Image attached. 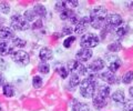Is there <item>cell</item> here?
Masks as SVG:
<instances>
[{
  "instance_id": "6da1fadb",
  "label": "cell",
  "mask_w": 133,
  "mask_h": 111,
  "mask_svg": "<svg viewBox=\"0 0 133 111\" xmlns=\"http://www.w3.org/2000/svg\"><path fill=\"white\" fill-rule=\"evenodd\" d=\"M107 9L105 7L103 6H98L92 9L91 11V15H90V23L91 26L95 29H101L105 26L104 24V20L107 17Z\"/></svg>"
},
{
  "instance_id": "7a4b0ae2",
  "label": "cell",
  "mask_w": 133,
  "mask_h": 111,
  "mask_svg": "<svg viewBox=\"0 0 133 111\" xmlns=\"http://www.w3.org/2000/svg\"><path fill=\"white\" fill-rule=\"evenodd\" d=\"M95 87L97 82L95 80H92L90 78H84L80 82V93L84 98H93L95 93Z\"/></svg>"
},
{
  "instance_id": "3957f363",
  "label": "cell",
  "mask_w": 133,
  "mask_h": 111,
  "mask_svg": "<svg viewBox=\"0 0 133 111\" xmlns=\"http://www.w3.org/2000/svg\"><path fill=\"white\" fill-rule=\"evenodd\" d=\"M10 27L12 30H17V31H24L28 30L30 28V24L23 19L22 16L20 15H14L11 17V21H10Z\"/></svg>"
},
{
  "instance_id": "277c9868",
  "label": "cell",
  "mask_w": 133,
  "mask_h": 111,
  "mask_svg": "<svg viewBox=\"0 0 133 111\" xmlns=\"http://www.w3.org/2000/svg\"><path fill=\"white\" fill-rule=\"evenodd\" d=\"M100 42V39L97 35L94 34H85L84 36H82V38L80 40V44L83 49H91L97 47Z\"/></svg>"
},
{
  "instance_id": "5b68a950",
  "label": "cell",
  "mask_w": 133,
  "mask_h": 111,
  "mask_svg": "<svg viewBox=\"0 0 133 111\" xmlns=\"http://www.w3.org/2000/svg\"><path fill=\"white\" fill-rule=\"evenodd\" d=\"M104 24L108 29H113V28H118L119 26L122 24V17L116 14H111L108 15L104 20Z\"/></svg>"
},
{
  "instance_id": "8992f818",
  "label": "cell",
  "mask_w": 133,
  "mask_h": 111,
  "mask_svg": "<svg viewBox=\"0 0 133 111\" xmlns=\"http://www.w3.org/2000/svg\"><path fill=\"white\" fill-rule=\"evenodd\" d=\"M11 58L20 66H27L29 63V61H30V59H29V55L23 50L14 51L12 55H11Z\"/></svg>"
},
{
  "instance_id": "52a82bcc",
  "label": "cell",
  "mask_w": 133,
  "mask_h": 111,
  "mask_svg": "<svg viewBox=\"0 0 133 111\" xmlns=\"http://www.w3.org/2000/svg\"><path fill=\"white\" fill-rule=\"evenodd\" d=\"M104 61H103L101 58H95L93 59V61L89 64L88 67V71L90 72H93V73H97L99 71H101L103 68H104Z\"/></svg>"
},
{
  "instance_id": "ba28073f",
  "label": "cell",
  "mask_w": 133,
  "mask_h": 111,
  "mask_svg": "<svg viewBox=\"0 0 133 111\" xmlns=\"http://www.w3.org/2000/svg\"><path fill=\"white\" fill-rule=\"evenodd\" d=\"M88 23H90V18L89 17H84V18H81L80 21L78 22V24H76V27H74V32H76L77 35H82L84 34V31L87 30V28H88Z\"/></svg>"
},
{
  "instance_id": "9c48e42d",
  "label": "cell",
  "mask_w": 133,
  "mask_h": 111,
  "mask_svg": "<svg viewBox=\"0 0 133 111\" xmlns=\"http://www.w3.org/2000/svg\"><path fill=\"white\" fill-rule=\"evenodd\" d=\"M92 58V52H91L90 49H83L81 48L80 50L77 52V59L79 62H87Z\"/></svg>"
},
{
  "instance_id": "30bf717a",
  "label": "cell",
  "mask_w": 133,
  "mask_h": 111,
  "mask_svg": "<svg viewBox=\"0 0 133 111\" xmlns=\"http://www.w3.org/2000/svg\"><path fill=\"white\" fill-rule=\"evenodd\" d=\"M95 92H97V96L107 99L110 96V86L107 83H98L95 87Z\"/></svg>"
},
{
  "instance_id": "8fae6325",
  "label": "cell",
  "mask_w": 133,
  "mask_h": 111,
  "mask_svg": "<svg viewBox=\"0 0 133 111\" xmlns=\"http://www.w3.org/2000/svg\"><path fill=\"white\" fill-rule=\"evenodd\" d=\"M100 78H101L102 80H104L105 82H108V83H111V84H114V83H118L119 82V78L115 76V73L111 72V71H104L102 72V75L100 76Z\"/></svg>"
},
{
  "instance_id": "7c38bea8",
  "label": "cell",
  "mask_w": 133,
  "mask_h": 111,
  "mask_svg": "<svg viewBox=\"0 0 133 111\" xmlns=\"http://www.w3.org/2000/svg\"><path fill=\"white\" fill-rule=\"evenodd\" d=\"M15 38V34L14 30L9 27H1L0 28V39L1 40H9V39H14Z\"/></svg>"
},
{
  "instance_id": "4fadbf2b",
  "label": "cell",
  "mask_w": 133,
  "mask_h": 111,
  "mask_svg": "<svg viewBox=\"0 0 133 111\" xmlns=\"http://www.w3.org/2000/svg\"><path fill=\"white\" fill-rule=\"evenodd\" d=\"M14 52V46L5 40H0V55L7 56Z\"/></svg>"
},
{
  "instance_id": "5bb4252c",
  "label": "cell",
  "mask_w": 133,
  "mask_h": 111,
  "mask_svg": "<svg viewBox=\"0 0 133 111\" xmlns=\"http://www.w3.org/2000/svg\"><path fill=\"white\" fill-rule=\"evenodd\" d=\"M39 57H40V59L43 61H49V60H51L52 59V57H53V52L51 49H49V48H42V49H40V52H39Z\"/></svg>"
},
{
  "instance_id": "9a60e30c",
  "label": "cell",
  "mask_w": 133,
  "mask_h": 111,
  "mask_svg": "<svg viewBox=\"0 0 133 111\" xmlns=\"http://www.w3.org/2000/svg\"><path fill=\"white\" fill-rule=\"evenodd\" d=\"M93 107L95 109H103L104 107L107 106L108 101L105 98H102V97H99V96H93Z\"/></svg>"
},
{
  "instance_id": "2e32d148",
  "label": "cell",
  "mask_w": 133,
  "mask_h": 111,
  "mask_svg": "<svg viewBox=\"0 0 133 111\" xmlns=\"http://www.w3.org/2000/svg\"><path fill=\"white\" fill-rule=\"evenodd\" d=\"M32 10L36 14V16H38L40 18H43L47 16V9H45V7L43 5H41V3H37V5L33 7Z\"/></svg>"
},
{
  "instance_id": "e0dca14e",
  "label": "cell",
  "mask_w": 133,
  "mask_h": 111,
  "mask_svg": "<svg viewBox=\"0 0 133 111\" xmlns=\"http://www.w3.org/2000/svg\"><path fill=\"white\" fill-rule=\"evenodd\" d=\"M112 100L119 102V103H123V102H125V94H124L122 90H116L112 94Z\"/></svg>"
},
{
  "instance_id": "ac0fdd59",
  "label": "cell",
  "mask_w": 133,
  "mask_h": 111,
  "mask_svg": "<svg viewBox=\"0 0 133 111\" xmlns=\"http://www.w3.org/2000/svg\"><path fill=\"white\" fill-rule=\"evenodd\" d=\"M120 67H121V60L118 59V58H115L114 60L110 61L109 67H108V71H111V72L115 73V71H118Z\"/></svg>"
},
{
  "instance_id": "d6986e66",
  "label": "cell",
  "mask_w": 133,
  "mask_h": 111,
  "mask_svg": "<svg viewBox=\"0 0 133 111\" xmlns=\"http://www.w3.org/2000/svg\"><path fill=\"white\" fill-rule=\"evenodd\" d=\"M80 76H78L77 73L72 72L70 76V80H69V87L70 88H76L77 86L80 84Z\"/></svg>"
},
{
  "instance_id": "ffe728a7",
  "label": "cell",
  "mask_w": 133,
  "mask_h": 111,
  "mask_svg": "<svg viewBox=\"0 0 133 111\" xmlns=\"http://www.w3.org/2000/svg\"><path fill=\"white\" fill-rule=\"evenodd\" d=\"M2 91H3V94H5L6 97H12L15 94L14 86H12L11 83H3Z\"/></svg>"
},
{
  "instance_id": "44dd1931",
  "label": "cell",
  "mask_w": 133,
  "mask_h": 111,
  "mask_svg": "<svg viewBox=\"0 0 133 111\" xmlns=\"http://www.w3.org/2000/svg\"><path fill=\"white\" fill-rule=\"evenodd\" d=\"M128 30H129V27L127 26V24L122 23L121 26H119L118 28H116L115 34H116V36H118L119 38H122L123 36H125V34L128 32Z\"/></svg>"
},
{
  "instance_id": "7402d4cb",
  "label": "cell",
  "mask_w": 133,
  "mask_h": 111,
  "mask_svg": "<svg viewBox=\"0 0 133 111\" xmlns=\"http://www.w3.org/2000/svg\"><path fill=\"white\" fill-rule=\"evenodd\" d=\"M35 18H36V14L33 12L32 9H28V10L24 11L23 19L26 20L27 22H29V21H35Z\"/></svg>"
},
{
  "instance_id": "603a6c76",
  "label": "cell",
  "mask_w": 133,
  "mask_h": 111,
  "mask_svg": "<svg viewBox=\"0 0 133 111\" xmlns=\"http://www.w3.org/2000/svg\"><path fill=\"white\" fill-rule=\"evenodd\" d=\"M12 46L18 47V48H23L27 46V41L22 38H14L12 39Z\"/></svg>"
},
{
  "instance_id": "cb8c5ba5",
  "label": "cell",
  "mask_w": 133,
  "mask_h": 111,
  "mask_svg": "<svg viewBox=\"0 0 133 111\" xmlns=\"http://www.w3.org/2000/svg\"><path fill=\"white\" fill-rule=\"evenodd\" d=\"M73 111H90V109L87 105L76 101V103L73 106Z\"/></svg>"
},
{
  "instance_id": "d4e9b609",
  "label": "cell",
  "mask_w": 133,
  "mask_h": 111,
  "mask_svg": "<svg viewBox=\"0 0 133 111\" xmlns=\"http://www.w3.org/2000/svg\"><path fill=\"white\" fill-rule=\"evenodd\" d=\"M74 15H76V14H74V11L69 8V9H66L65 11L61 12V14H60V18H61L62 20H66V19H70L71 17H73Z\"/></svg>"
},
{
  "instance_id": "484cf974",
  "label": "cell",
  "mask_w": 133,
  "mask_h": 111,
  "mask_svg": "<svg viewBox=\"0 0 133 111\" xmlns=\"http://www.w3.org/2000/svg\"><path fill=\"white\" fill-rule=\"evenodd\" d=\"M55 9L57 11H59L60 14H61V12L65 11L66 9H69V8H68V6H66V2L65 1H58L56 3V6H55Z\"/></svg>"
},
{
  "instance_id": "4316f807",
  "label": "cell",
  "mask_w": 133,
  "mask_h": 111,
  "mask_svg": "<svg viewBox=\"0 0 133 111\" xmlns=\"http://www.w3.org/2000/svg\"><path fill=\"white\" fill-rule=\"evenodd\" d=\"M132 80H133V71H127L122 77V81L125 84L131 83Z\"/></svg>"
},
{
  "instance_id": "83f0119b",
  "label": "cell",
  "mask_w": 133,
  "mask_h": 111,
  "mask_svg": "<svg viewBox=\"0 0 133 111\" xmlns=\"http://www.w3.org/2000/svg\"><path fill=\"white\" fill-rule=\"evenodd\" d=\"M121 43L120 42H113V43H110L108 46V50L111 51V52H118L121 50Z\"/></svg>"
},
{
  "instance_id": "f1b7e54d",
  "label": "cell",
  "mask_w": 133,
  "mask_h": 111,
  "mask_svg": "<svg viewBox=\"0 0 133 111\" xmlns=\"http://www.w3.org/2000/svg\"><path fill=\"white\" fill-rule=\"evenodd\" d=\"M57 72L59 73V76L62 78V79H65V78L69 76V70H68V68H66V67H64V66L60 67V68L57 70Z\"/></svg>"
},
{
  "instance_id": "f546056e",
  "label": "cell",
  "mask_w": 133,
  "mask_h": 111,
  "mask_svg": "<svg viewBox=\"0 0 133 111\" xmlns=\"http://www.w3.org/2000/svg\"><path fill=\"white\" fill-rule=\"evenodd\" d=\"M0 11H1L2 14H5V15L9 14V12H10V6H9V3L6 2V1L0 2Z\"/></svg>"
},
{
  "instance_id": "4dcf8cb0",
  "label": "cell",
  "mask_w": 133,
  "mask_h": 111,
  "mask_svg": "<svg viewBox=\"0 0 133 111\" xmlns=\"http://www.w3.org/2000/svg\"><path fill=\"white\" fill-rule=\"evenodd\" d=\"M32 86L35 87L36 89H39L42 87V79L39 77V76H36V77H33V79H32Z\"/></svg>"
},
{
  "instance_id": "1f68e13d",
  "label": "cell",
  "mask_w": 133,
  "mask_h": 111,
  "mask_svg": "<svg viewBox=\"0 0 133 111\" xmlns=\"http://www.w3.org/2000/svg\"><path fill=\"white\" fill-rule=\"evenodd\" d=\"M49 70H50V67H49V64H48L47 62H43V61H42V62L39 64V71H40L41 73L45 75V73L49 72Z\"/></svg>"
},
{
  "instance_id": "d6a6232c",
  "label": "cell",
  "mask_w": 133,
  "mask_h": 111,
  "mask_svg": "<svg viewBox=\"0 0 133 111\" xmlns=\"http://www.w3.org/2000/svg\"><path fill=\"white\" fill-rule=\"evenodd\" d=\"M76 41V36H70V37H68L65 40H64V42H63V46L65 47V48H70L71 47V44Z\"/></svg>"
},
{
  "instance_id": "836d02e7",
  "label": "cell",
  "mask_w": 133,
  "mask_h": 111,
  "mask_svg": "<svg viewBox=\"0 0 133 111\" xmlns=\"http://www.w3.org/2000/svg\"><path fill=\"white\" fill-rule=\"evenodd\" d=\"M123 111H133V100L125 101L123 106Z\"/></svg>"
},
{
  "instance_id": "e575fe53",
  "label": "cell",
  "mask_w": 133,
  "mask_h": 111,
  "mask_svg": "<svg viewBox=\"0 0 133 111\" xmlns=\"http://www.w3.org/2000/svg\"><path fill=\"white\" fill-rule=\"evenodd\" d=\"M71 32H72V29L70 27H63L61 35L62 36H70V35H71Z\"/></svg>"
},
{
  "instance_id": "d590c367",
  "label": "cell",
  "mask_w": 133,
  "mask_h": 111,
  "mask_svg": "<svg viewBox=\"0 0 133 111\" xmlns=\"http://www.w3.org/2000/svg\"><path fill=\"white\" fill-rule=\"evenodd\" d=\"M41 27H42V21H41L40 19H38L37 21H35L33 24L31 26L32 29H39V28H41Z\"/></svg>"
},
{
  "instance_id": "8d00e7d4",
  "label": "cell",
  "mask_w": 133,
  "mask_h": 111,
  "mask_svg": "<svg viewBox=\"0 0 133 111\" xmlns=\"http://www.w3.org/2000/svg\"><path fill=\"white\" fill-rule=\"evenodd\" d=\"M65 2H66V6L70 7V9H73V8H76L79 5L78 1H74V0L73 1H65Z\"/></svg>"
},
{
  "instance_id": "74e56055",
  "label": "cell",
  "mask_w": 133,
  "mask_h": 111,
  "mask_svg": "<svg viewBox=\"0 0 133 111\" xmlns=\"http://www.w3.org/2000/svg\"><path fill=\"white\" fill-rule=\"evenodd\" d=\"M69 20H70V22H71V23H73V24H78V22L80 21V18H79L77 15H74L73 17H71Z\"/></svg>"
},
{
  "instance_id": "f35d334b",
  "label": "cell",
  "mask_w": 133,
  "mask_h": 111,
  "mask_svg": "<svg viewBox=\"0 0 133 111\" xmlns=\"http://www.w3.org/2000/svg\"><path fill=\"white\" fill-rule=\"evenodd\" d=\"M3 82H5V78H3L2 73L0 72V87H1V86H3Z\"/></svg>"
},
{
  "instance_id": "ab89813d",
  "label": "cell",
  "mask_w": 133,
  "mask_h": 111,
  "mask_svg": "<svg viewBox=\"0 0 133 111\" xmlns=\"http://www.w3.org/2000/svg\"><path fill=\"white\" fill-rule=\"evenodd\" d=\"M129 94H130V97L133 99V87H131L130 89H129Z\"/></svg>"
},
{
  "instance_id": "60d3db41",
  "label": "cell",
  "mask_w": 133,
  "mask_h": 111,
  "mask_svg": "<svg viewBox=\"0 0 133 111\" xmlns=\"http://www.w3.org/2000/svg\"><path fill=\"white\" fill-rule=\"evenodd\" d=\"M0 111H2V107H1V105H0Z\"/></svg>"
}]
</instances>
